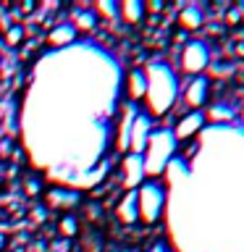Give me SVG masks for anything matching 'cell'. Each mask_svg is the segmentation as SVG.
Wrapping results in <instances>:
<instances>
[{"instance_id": "cell-1", "label": "cell", "mask_w": 244, "mask_h": 252, "mask_svg": "<svg viewBox=\"0 0 244 252\" xmlns=\"http://www.w3.org/2000/svg\"><path fill=\"white\" fill-rule=\"evenodd\" d=\"M145 74H147V92H145V100H142V113L150 121H157V118L168 116L171 108L179 102L181 82L173 74V68L163 61L147 63Z\"/></svg>"}, {"instance_id": "cell-2", "label": "cell", "mask_w": 244, "mask_h": 252, "mask_svg": "<svg viewBox=\"0 0 244 252\" xmlns=\"http://www.w3.org/2000/svg\"><path fill=\"white\" fill-rule=\"evenodd\" d=\"M173 155H176V139H173L171 129H152L145 153H142L145 179L157 181L168 168V163L173 160Z\"/></svg>"}, {"instance_id": "cell-3", "label": "cell", "mask_w": 244, "mask_h": 252, "mask_svg": "<svg viewBox=\"0 0 244 252\" xmlns=\"http://www.w3.org/2000/svg\"><path fill=\"white\" fill-rule=\"evenodd\" d=\"M137 192V210H139V223L142 226H157L163 220L165 213V189L160 181H142V184L134 189Z\"/></svg>"}, {"instance_id": "cell-4", "label": "cell", "mask_w": 244, "mask_h": 252, "mask_svg": "<svg viewBox=\"0 0 244 252\" xmlns=\"http://www.w3.org/2000/svg\"><path fill=\"white\" fill-rule=\"evenodd\" d=\"M210 58H213V53L205 39H186L179 53V71L186 79L205 76V71L210 68Z\"/></svg>"}, {"instance_id": "cell-5", "label": "cell", "mask_w": 244, "mask_h": 252, "mask_svg": "<svg viewBox=\"0 0 244 252\" xmlns=\"http://www.w3.org/2000/svg\"><path fill=\"white\" fill-rule=\"evenodd\" d=\"M210 100H213V94H210L208 76L186 79V84L179 90V102L184 108V113H202V108H208Z\"/></svg>"}, {"instance_id": "cell-6", "label": "cell", "mask_w": 244, "mask_h": 252, "mask_svg": "<svg viewBox=\"0 0 244 252\" xmlns=\"http://www.w3.org/2000/svg\"><path fill=\"white\" fill-rule=\"evenodd\" d=\"M116 181L121 187V192H134L145 179V163H142V155L137 153H123V160L116 171Z\"/></svg>"}, {"instance_id": "cell-7", "label": "cell", "mask_w": 244, "mask_h": 252, "mask_svg": "<svg viewBox=\"0 0 244 252\" xmlns=\"http://www.w3.org/2000/svg\"><path fill=\"white\" fill-rule=\"evenodd\" d=\"M121 92H123L126 105H142L145 92H147V74H145V68H139V66L126 68L123 71V82H121Z\"/></svg>"}, {"instance_id": "cell-8", "label": "cell", "mask_w": 244, "mask_h": 252, "mask_svg": "<svg viewBox=\"0 0 244 252\" xmlns=\"http://www.w3.org/2000/svg\"><path fill=\"white\" fill-rule=\"evenodd\" d=\"M66 13H68V24L74 27L76 32V37H87V34H94V32L100 29V21H97V16L92 13V8L87 5V3H74V5H68L66 8Z\"/></svg>"}, {"instance_id": "cell-9", "label": "cell", "mask_w": 244, "mask_h": 252, "mask_svg": "<svg viewBox=\"0 0 244 252\" xmlns=\"http://www.w3.org/2000/svg\"><path fill=\"white\" fill-rule=\"evenodd\" d=\"M118 226H137L139 223V210H137V192H121L110 202V213Z\"/></svg>"}, {"instance_id": "cell-10", "label": "cell", "mask_w": 244, "mask_h": 252, "mask_svg": "<svg viewBox=\"0 0 244 252\" xmlns=\"http://www.w3.org/2000/svg\"><path fill=\"white\" fill-rule=\"evenodd\" d=\"M152 121L142 113V110H137L131 118V126H129V139H126V153H137L142 155L145 153V147H147V139H150V134H152Z\"/></svg>"}, {"instance_id": "cell-11", "label": "cell", "mask_w": 244, "mask_h": 252, "mask_svg": "<svg viewBox=\"0 0 244 252\" xmlns=\"http://www.w3.org/2000/svg\"><path fill=\"white\" fill-rule=\"evenodd\" d=\"M42 200L47 210H55L61 216V213H74L76 205H82V194L74 189H45Z\"/></svg>"}, {"instance_id": "cell-12", "label": "cell", "mask_w": 244, "mask_h": 252, "mask_svg": "<svg viewBox=\"0 0 244 252\" xmlns=\"http://www.w3.org/2000/svg\"><path fill=\"white\" fill-rule=\"evenodd\" d=\"M205 24H208V13H205L202 5H181L176 13V29L181 34H194V32H202Z\"/></svg>"}, {"instance_id": "cell-13", "label": "cell", "mask_w": 244, "mask_h": 252, "mask_svg": "<svg viewBox=\"0 0 244 252\" xmlns=\"http://www.w3.org/2000/svg\"><path fill=\"white\" fill-rule=\"evenodd\" d=\"M205 129V116L202 113H181L176 118V124H173V139H176V145H181V142H192L197 134H200Z\"/></svg>"}, {"instance_id": "cell-14", "label": "cell", "mask_w": 244, "mask_h": 252, "mask_svg": "<svg viewBox=\"0 0 244 252\" xmlns=\"http://www.w3.org/2000/svg\"><path fill=\"white\" fill-rule=\"evenodd\" d=\"M76 32H74V27H71L68 21H58V24H53L50 29L45 32V42L50 45V47H68V45H74L76 42Z\"/></svg>"}, {"instance_id": "cell-15", "label": "cell", "mask_w": 244, "mask_h": 252, "mask_svg": "<svg viewBox=\"0 0 244 252\" xmlns=\"http://www.w3.org/2000/svg\"><path fill=\"white\" fill-rule=\"evenodd\" d=\"M118 24L129 29H139L145 24V5L139 0H123L118 3Z\"/></svg>"}, {"instance_id": "cell-16", "label": "cell", "mask_w": 244, "mask_h": 252, "mask_svg": "<svg viewBox=\"0 0 244 252\" xmlns=\"http://www.w3.org/2000/svg\"><path fill=\"white\" fill-rule=\"evenodd\" d=\"M202 116H205V124H208V121H213V124H228V121H234V118H236V105H231V102H226V100H215V102H210L208 110H202Z\"/></svg>"}, {"instance_id": "cell-17", "label": "cell", "mask_w": 244, "mask_h": 252, "mask_svg": "<svg viewBox=\"0 0 244 252\" xmlns=\"http://www.w3.org/2000/svg\"><path fill=\"white\" fill-rule=\"evenodd\" d=\"M79 231H82V220H79L76 213H61L58 220H55V234L61 236V239H76Z\"/></svg>"}, {"instance_id": "cell-18", "label": "cell", "mask_w": 244, "mask_h": 252, "mask_svg": "<svg viewBox=\"0 0 244 252\" xmlns=\"http://www.w3.org/2000/svg\"><path fill=\"white\" fill-rule=\"evenodd\" d=\"M24 42H27V27H24V21H11L3 29V45L8 50H19V47H24Z\"/></svg>"}, {"instance_id": "cell-19", "label": "cell", "mask_w": 244, "mask_h": 252, "mask_svg": "<svg viewBox=\"0 0 244 252\" xmlns=\"http://www.w3.org/2000/svg\"><path fill=\"white\" fill-rule=\"evenodd\" d=\"M92 13L97 16L100 24H110V21H118V3H105V0H100V3L90 5Z\"/></svg>"}, {"instance_id": "cell-20", "label": "cell", "mask_w": 244, "mask_h": 252, "mask_svg": "<svg viewBox=\"0 0 244 252\" xmlns=\"http://www.w3.org/2000/svg\"><path fill=\"white\" fill-rule=\"evenodd\" d=\"M21 187H24V197H29V200H34V197H39L45 192L42 189V176H37V173H27L21 181Z\"/></svg>"}, {"instance_id": "cell-21", "label": "cell", "mask_w": 244, "mask_h": 252, "mask_svg": "<svg viewBox=\"0 0 244 252\" xmlns=\"http://www.w3.org/2000/svg\"><path fill=\"white\" fill-rule=\"evenodd\" d=\"M242 21H244V11H242V5H234V3H228L226 5V11H223V27L226 29H236V27H242Z\"/></svg>"}, {"instance_id": "cell-22", "label": "cell", "mask_w": 244, "mask_h": 252, "mask_svg": "<svg viewBox=\"0 0 244 252\" xmlns=\"http://www.w3.org/2000/svg\"><path fill=\"white\" fill-rule=\"evenodd\" d=\"M142 5H145V19H160L168 11V3H163V0H150V3H142Z\"/></svg>"}, {"instance_id": "cell-23", "label": "cell", "mask_w": 244, "mask_h": 252, "mask_svg": "<svg viewBox=\"0 0 244 252\" xmlns=\"http://www.w3.org/2000/svg\"><path fill=\"white\" fill-rule=\"evenodd\" d=\"M231 53L236 61H244V39H236V42L231 45Z\"/></svg>"}, {"instance_id": "cell-24", "label": "cell", "mask_w": 244, "mask_h": 252, "mask_svg": "<svg viewBox=\"0 0 244 252\" xmlns=\"http://www.w3.org/2000/svg\"><path fill=\"white\" fill-rule=\"evenodd\" d=\"M142 252H171V250L165 247L163 242H157V244H150V247H147V250H142Z\"/></svg>"}, {"instance_id": "cell-25", "label": "cell", "mask_w": 244, "mask_h": 252, "mask_svg": "<svg viewBox=\"0 0 244 252\" xmlns=\"http://www.w3.org/2000/svg\"><path fill=\"white\" fill-rule=\"evenodd\" d=\"M8 244H11V236L5 231H0V252H8Z\"/></svg>"}, {"instance_id": "cell-26", "label": "cell", "mask_w": 244, "mask_h": 252, "mask_svg": "<svg viewBox=\"0 0 244 252\" xmlns=\"http://www.w3.org/2000/svg\"><path fill=\"white\" fill-rule=\"evenodd\" d=\"M8 184H5V173L3 171H0V194H3V189H5Z\"/></svg>"}, {"instance_id": "cell-27", "label": "cell", "mask_w": 244, "mask_h": 252, "mask_svg": "<svg viewBox=\"0 0 244 252\" xmlns=\"http://www.w3.org/2000/svg\"><path fill=\"white\" fill-rule=\"evenodd\" d=\"M3 71H5V61H3V53H0V82H3Z\"/></svg>"}, {"instance_id": "cell-28", "label": "cell", "mask_w": 244, "mask_h": 252, "mask_svg": "<svg viewBox=\"0 0 244 252\" xmlns=\"http://www.w3.org/2000/svg\"><path fill=\"white\" fill-rule=\"evenodd\" d=\"M236 116H239V121H242V124H244V105H242V108H239V110H236Z\"/></svg>"}, {"instance_id": "cell-29", "label": "cell", "mask_w": 244, "mask_h": 252, "mask_svg": "<svg viewBox=\"0 0 244 252\" xmlns=\"http://www.w3.org/2000/svg\"><path fill=\"white\" fill-rule=\"evenodd\" d=\"M0 163H3V158H0Z\"/></svg>"}]
</instances>
